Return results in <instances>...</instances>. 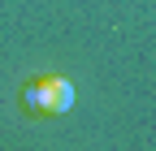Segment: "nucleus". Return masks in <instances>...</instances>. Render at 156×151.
Here are the masks:
<instances>
[{"instance_id": "obj_1", "label": "nucleus", "mask_w": 156, "mask_h": 151, "mask_svg": "<svg viewBox=\"0 0 156 151\" xmlns=\"http://www.w3.org/2000/svg\"><path fill=\"white\" fill-rule=\"evenodd\" d=\"M39 99H44V117H61L74 108V82L61 73H39Z\"/></svg>"}]
</instances>
